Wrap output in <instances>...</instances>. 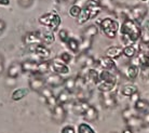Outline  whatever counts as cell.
I'll use <instances>...</instances> for the list:
<instances>
[{
	"label": "cell",
	"mask_w": 149,
	"mask_h": 133,
	"mask_svg": "<svg viewBox=\"0 0 149 133\" xmlns=\"http://www.w3.org/2000/svg\"><path fill=\"white\" fill-rule=\"evenodd\" d=\"M120 34H121V39L123 43L129 46L136 42L138 39H141L142 27L139 25V23L131 19H125L123 21L122 25L120 26Z\"/></svg>",
	"instance_id": "1"
},
{
	"label": "cell",
	"mask_w": 149,
	"mask_h": 133,
	"mask_svg": "<svg viewBox=\"0 0 149 133\" xmlns=\"http://www.w3.org/2000/svg\"><path fill=\"white\" fill-rule=\"evenodd\" d=\"M118 78L116 74L108 71V70L102 69L100 73V80L97 82V89L100 90V92H111L117 85Z\"/></svg>",
	"instance_id": "2"
},
{
	"label": "cell",
	"mask_w": 149,
	"mask_h": 133,
	"mask_svg": "<svg viewBox=\"0 0 149 133\" xmlns=\"http://www.w3.org/2000/svg\"><path fill=\"white\" fill-rule=\"evenodd\" d=\"M100 25H101L103 33L108 38H111V39L116 38L117 34H118V32L120 29L119 23L115 21V20L110 19V18H106L103 21H101Z\"/></svg>",
	"instance_id": "3"
},
{
	"label": "cell",
	"mask_w": 149,
	"mask_h": 133,
	"mask_svg": "<svg viewBox=\"0 0 149 133\" xmlns=\"http://www.w3.org/2000/svg\"><path fill=\"white\" fill-rule=\"evenodd\" d=\"M147 13H148L147 7L143 6V4H138V6H135L134 8H132L127 11V19H131L135 22L141 23L146 18Z\"/></svg>",
	"instance_id": "4"
},
{
	"label": "cell",
	"mask_w": 149,
	"mask_h": 133,
	"mask_svg": "<svg viewBox=\"0 0 149 133\" xmlns=\"http://www.w3.org/2000/svg\"><path fill=\"white\" fill-rule=\"evenodd\" d=\"M50 69L52 70L53 73L60 75H67L70 71L68 64L64 63L60 57H56V59H53L52 61H50Z\"/></svg>",
	"instance_id": "5"
},
{
	"label": "cell",
	"mask_w": 149,
	"mask_h": 133,
	"mask_svg": "<svg viewBox=\"0 0 149 133\" xmlns=\"http://www.w3.org/2000/svg\"><path fill=\"white\" fill-rule=\"evenodd\" d=\"M45 77H43V75H40V74H34L33 77H30L29 79V87L30 89L35 91V92H38L40 93L41 90L45 87Z\"/></svg>",
	"instance_id": "6"
},
{
	"label": "cell",
	"mask_w": 149,
	"mask_h": 133,
	"mask_svg": "<svg viewBox=\"0 0 149 133\" xmlns=\"http://www.w3.org/2000/svg\"><path fill=\"white\" fill-rule=\"evenodd\" d=\"M45 85L48 87H52V88H57L61 85H64L65 82V78H63V76L60 74H56V73H52V74H49L45 77Z\"/></svg>",
	"instance_id": "7"
},
{
	"label": "cell",
	"mask_w": 149,
	"mask_h": 133,
	"mask_svg": "<svg viewBox=\"0 0 149 133\" xmlns=\"http://www.w3.org/2000/svg\"><path fill=\"white\" fill-rule=\"evenodd\" d=\"M97 65H98V67H101V69L108 70V71H111L113 74L118 73L115 61L107 57V56H104V57H101V59L97 60Z\"/></svg>",
	"instance_id": "8"
},
{
	"label": "cell",
	"mask_w": 149,
	"mask_h": 133,
	"mask_svg": "<svg viewBox=\"0 0 149 133\" xmlns=\"http://www.w3.org/2000/svg\"><path fill=\"white\" fill-rule=\"evenodd\" d=\"M101 103L105 108H115L117 106L116 96L111 92H101Z\"/></svg>",
	"instance_id": "9"
},
{
	"label": "cell",
	"mask_w": 149,
	"mask_h": 133,
	"mask_svg": "<svg viewBox=\"0 0 149 133\" xmlns=\"http://www.w3.org/2000/svg\"><path fill=\"white\" fill-rule=\"evenodd\" d=\"M23 42L27 46H36V44L42 43V40H41L39 32H30L25 34V36L23 37Z\"/></svg>",
	"instance_id": "10"
},
{
	"label": "cell",
	"mask_w": 149,
	"mask_h": 133,
	"mask_svg": "<svg viewBox=\"0 0 149 133\" xmlns=\"http://www.w3.org/2000/svg\"><path fill=\"white\" fill-rule=\"evenodd\" d=\"M84 78H86V82L89 87H93V85H96L98 80H100V73L97 71L95 68H89L88 71L84 75Z\"/></svg>",
	"instance_id": "11"
},
{
	"label": "cell",
	"mask_w": 149,
	"mask_h": 133,
	"mask_svg": "<svg viewBox=\"0 0 149 133\" xmlns=\"http://www.w3.org/2000/svg\"><path fill=\"white\" fill-rule=\"evenodd\" d=\"M23 73V67L22 63L19 62H13V63L9 66L7 71V76L11 79H15V78L19 77V75Z\"/></svg>",
	"instance_id": "12"
},
{
	"label": "cell",
	"mask_w": 149,
	"mask_h": 133,
	"mask_svg": "<svg viewBox=\"0 0 149 133\" xmlns=\"http://www.w3.org/2000/svg\"><path fill=\"white\" fill-rule=\"evenodd\" d=\"M51 113H52L53 120L56 121V122H60V123L65 120L66 115H67L66 114L65 108H64V105H62V104H58L55 108H53L52 111H51Z\"/></svg>",
	"instance_id": "13"
},
{
	"label": "cell",
	"mask_w": 149,
	"mask_h": 133,
	"mask_svg": "<svg viewBox=\"0 0 149 133\" xmlns=\"http://www.w3.org/2000/svg\"><path fill=\"white\" fill-rule=\"evenodd\" d=\"M127 121V128H130L132 130H141L144 128V122H143V119L142 117H138L137 115H134V116H132L131 118L127 119L125 120Z\"/></svg>",
	"instance_id": "14"
},
{
	"label": "cell",
	"mask_w": 149,
	"mask_h": 133,
	"mask_svg": "<svg viewBox=\"0 0 149 133\" xmlns=\"http://www.w3.org/2000/svg\"><path fill=\"white\" fill-rule=\"evenodd\" d=\"M34 51H35V53L38 55V57H40V59L43 60V61L48 60L49 57H50V55H51L50 50L45 47V44H42V43H39V44L34 46Z\"/></svg>",
	"instance_id": "15"
},
{
	"label": "cell",
	"mask_w": 149,
	"mask_h": 133,
	"mask_svg": "<svg viewBox=\"0 0 149 133\" xmlns=\"http://www.w3.org/2000/svg\"><path fill=\"white\" fill-rule=\"evenodd\" d=\"M83 119L88 122H95L98 119V111L96 107H94L92 105H90V107L86 109V111L82 115Z\"/></svg>",
	"instance_id": "16"
},
{
	"label": "cell",
	"mask_w": 149,
	"mask_h": 133,
	"mask_svg": "<svg viewBox=\"0 0 149 133\" xmlns=\"http://www.w3.org/2000/svg\"><path fill=\"white\" fill-rule=\"evenodd\" d=\"M123 54V49L118 46H112L109 47L106 51H105V56H107L111 60H117L119 59L120 56Z\"/></svg>",
	"instance_id": "17"
},
{
	"label": "cell",
	"mask_w": 149,
	"mask_h": 133,
	"mask_svg": "<svg viewBox=\"0 0 149 133\" xmlns=\"http://www.w3.org/2000/svg\"><path fill=\"white\" fill-rule=\"evenodd\" d=\"M23 71L30 73V74H38V68H39V62L36 61H25L22 63Z\"/></svg>",
	"instance_id": "18"
},
{
	"label": "cell",
	"mask_w": 149,
	"mask_h": 133,
	"mask_svg": "<svg viewBox=\"0 0 149 133\" xmlns=\"http://www.w3.org/2000/svg\"><path fill=\"white\" fill-rule=\"evenodd\" d=\"M139 74V67L135 66L133 64H130L124 69V76L129 80H135Z\"/></svg>",
	"instance_id": "19"
},
{
	"label": "cell",
	"mask_w": 149,
	"mask_h": 133,
	"mask_svg": "<svg viewBox=\"0 0 149 133\" xmlns=\"http://www.w3.org/2000/svg\"><path fill=\"white\" fill-rule=\"evenodd\" d=\"M98 33L97 27L95 25H90L88 26L86 29L82 30V39L84 40H91L93 41V38L95 37Z\"/></svg>",
	"instance_id": "20"
},
{
	"label": "cell",
	"mask_w": 149,
	"mask_h": 133,
	"mask_svg": "<svg viewBox=\"0 0 149 133\" xmlns=\"http://www.w3.org/2000/svg\"><path fill=\"white\" fill-rule=\"evenodd\" d=\"M134 109L136 113H139V114H145L146 111H149V102L145 99H138L134 104Z\"/></svg>",
	"instance_id": "21"
},
{
	"label": "cell",
	"mask_w": 149,
	"mask_h": 133,
	"mask_svg": "<svg viewBox=\"0 0 149 133\" xmlns=\"http://www.w3.org/2000/svg\"><path fill=\"white\" fill-rule=\"evenodd\" d=\"M89 107H90V104L88 103V101L77 100V102L72 106V111H74V113L76 115H83Z\"/></svg>",
	"instance_id": "22"
},
{
	"label": "cell",
	"mask_w": 149,
	"mask_h": 133,
	"mask_svg": "<svg viewBox=\"0 0 149 133\" xmlns=\"http://www.w3.org/2000/svg\"><path fill=\"white\" fill-rule=\"evenodd\" d=\"M41 40L43 43L52 44L55 41V35L53 34L52 30H45V32H39Z\"/></svg>",
	"instance_id": "23"
},
{
	"label": "cell",
	"mask_w": 149,
	"mask_h": 133,
	"mask_svg": "<svg viewBox=\"0 0 149 133\" xmlns=\"http://www.w3.org/2000/svg\"><path fill=\"white\" fill-rule=\"evenodd\" d=\"M71 97H72V93L67 91L66 89H64L63 91H61V92L57 94V96H56V99L58 101V104H62V105L69 103L71 101Z\"/></svg>",
	"instance_id": "24"
},
{
	"label": "cell",
	"mask_w": 149,
	"mask_h": 133,
	"mask_svg": "<svg viewBox=\"0 0 149 133\" xmlns=\"http://www.w3.org/2000/svg\"><path fill=\"white\" fill-rule=\"evenodd\" d=\"M66 46L68 47L69 51L74 53V54H78L80 53V42H79L76 38L69 37V39L66 42Z\"/></svg>",
	"instance_id": "25"
},
{
	"label": "cell",
	"mask_w": 149,
	"mask_h": 133,
	"mask_svg": "<svg viewBox=\"0 0 149 133\" xmlns=\"http://www.w3.org/2000/svg\"><path fill=\"white\" fill-rule=\"evenodd\" d=\"M28 92H29V90L27 88H19L12 92L11 99L13 101H21L28 94Z\"/></svg>",
	"instance_id": "26"
},
{
	"label": "cell",
	"mask_w": 149,
	"mask_h": 133,
	"mask_svg": "<svg viewBox=\"0 0 149 133\" xmlns=\"http://www.w3.org/2000/svg\"><path fill=\"white\" fill-rule=\"evenodd\" d=\"M138 92V89L135 85H124L121 88V94L123 96L127 97H131V96Z\"/></svg>",
	"instance_id": "27"
},
{
	"label": "cell",
	"mask_w": 149,
	"mask_h": 133,
	"mask_svg": "<svg viewBox=\"0 0 149 133\" xmlns=\"http://www.w3.org/2000/svg\"><path fill=\"white\" fill-rule=\"evenodd\" d=\"M90 19H91L90 10L86 7H84V8H82L81 13H80L79 16L77 18V23H78L79 25H83V24H86Z\"/></svg>",
	"instance_id": "28"
},
{
	"label": "cell",
	"mask_w": 149,
	"mask_h": 133,
	"mask_svg": "<svg viewBox=\"0 0 149 133\" xmlns=\"http://www.w3.org/2000/svg\"><path fill=\"white\" fill-rule=\"evenodd\" d=\"M141 42L142 44H146V46L149 43V21H146L142 27Z\"/></svg>",
	"instance_id": "29"
},
{
	"label": "cell",
	"mask_w": 149,
	"mask_h": 133,
	"mask_svg": "<svg viewBox=\"0 0 149 133\" xmlns=\"http://www.w3.org/2000/svg\"><path fill=\"white\" fill-rule=\"evenodd\" d=\"M137 49L135 48L133 44H129V46H125L123 48V55L127 59H133L137 54Z\"/></svg>",
	"instance_id": "30"
},
{
	"label": "cell",
	"mask_w": 149,
	"mask_h": 133,
	"mask_svg": "<svg viewBox=\"0 0 149 133\" xmlns=\"http://www.w3.org/2000/svg\"><path fill=\"white\" fill-rule=\"evenodd\" d=\"M54 15H55V13H51V12L41 15L40 18H39V23H40L41 25L45 26V27H49L51 22H52V20L54 19Z\"/></svg>",
	"instance_id": "31"
},
{
	"label": "cell",
	"mask_w": 149,
	"mask_h": 133,
	"mask_svg": "<svg viewBox=\"0 0 149 133\" xmlns=\"http://www.w3.org/2000/svg\"><path fill=\"white\" fill-rule=\"evenodd\" d=\"M77 133H96L95 130L86 122H82L77 128Z\"/></svg>",
	"instance_id": "32"
},
{
	"label": "cell",
	"mask_w": 149,
	"mask_h": 133,
	"mask_svg": "<svg viewBox=\"0 0 149 133\" xmlns=\"http://www.w3.org/2000/svg\"><path fill=\"white\" fill-rule=\"evenodd\" d=\"M64 89H66L67 91L74 94L76 92V88H74V77H69L67 79H65L64 82Z\"/></svg>",
	"instance_id": "33"
},
{
	"label": "cell",
	"mask_w": 149,
	"mask_h": 133,
	"mask_svg": "<svg viewBox=\"0 0 149 133\" xmlns=\"http://www.w3.org/2000/svg\"><path fill=\"white\" fill-rule=\"evenodd\" d=\"M61 23H62L61 16L55 13V15H54V19L52 20V22H51V24H50V26H49L48 28L50 30H52V32H55V30L58 29V26L61 25Z\"/></svg>",
	"instance_id": "34"
},
{
	"label": "cell",
	"mask_w": 149,
	"mask_h": 133,
	"mask_svg": "<svg viewBox=\"0 0 149 133\" xmlns=\"http://www.w3.org/2000/svg\"><path fill=\"white\" fill-rule=\"evenodd\" d=\"M50 69V62L49 61H42L39 63V68H38V74L45 75L47 74Z\"/></svg>",
	"instance_id": "35"
},
{
	"label": "cell",
	"mask_w": 149,
	"mask_h": 133,
	"mask_svg": "<svg viewBox=\"0 0 149 133\" xmlns=\"http://www.w3.org/2000/svg\"><path fill=\"white\" fill-rule=\"evenodd\" d=\"M45 102H47V105H48V107L52 111L53 108H55L57 105H58V101L56 99V96L53 94V95L49 96L45 99Z\"/></svg>",
	"instance_id": "36"
},
{
	"label": "cell",
	"mask_w": 149,
	"mask_h": 133,
	"mask_svg": "<svg viewBox=\"0 0 149 133\" xmlns=\"http://www.w3.org/2000/svg\"><path fill=\"white\" fill-rule=\"evenodd\" d=\"M81 11H82V8L80 6H78V4H72L70 7V9H69V14L72 18H78L79 14L81 13Z\"/></svg>",
	"instance_id": "37"
},
{
	"label": "cell",
	"mask_w": 149,
	"mask_h": 133,
	"mask_svg": "<svg viewBox=\"0 0 149 133\" xmlns=\"http://www.w3.org/2000/svg\"><path fill=\"white\" fill-rule=\"evenodd\" d=\"M19 6L23 9H29L33 4H34V0H17Z\"/></svg>",
	"instance_id": "38"
},
{
	"label": "cell",
	"mask_w": 149,
	"mask_h": 133,
	"mask_svg": "<svg viewBox=\"0 0 149 133\" xmlns=\"http://www.w3.org/2000/svg\"><path fill=\"white\" fill-rule=\"evenodd\" d=\"M58 57L63 61L64 63H66V64H69L71 61H72V56H71V54H69L68 52H63Z\"/></svg>",
	"instance_id": "39"
},
{
	"label": "cell",
	"mask_w": 149,
	"mask_h": 133,
	"mask_svg": "<svg viewBox=\"0 0 149 133\" xmlns=\"http://www.w3.org/2000/svg\"><path fill=\"white\" fill-rule=\"evenodd\" d=\"M58 36H60V39L62 42H67V40L69 39V33H68L66 29H62L60 30V33H58Z\"/></svg>",
	"instance_id": "40"
},
{
	"label": "cell",
	"mask_w": 149,
	"mask_h": 133,
	"mask_svg": "<svg viewBox=\"0 0 149 133\" xmlns=\"http://www.w3.org/2000/svg\"><path fill=\"white\" fill-rule=\"evenodd\" d=\"M40 94H41L42 96H43L45 99H47V97H49V96L53 95L54 93L52 92V90H51V88H50V87H48V85H45V88H43L42 90H41Z\"/></svg>",
	"instance_id": "41"
},
{
	"label": "cell",
	"mask_w": 149,
	"mask_h": 133,
	"mask_svg": "<svg viewBox=\"0 0 149 133\" xmlns=\"http://www.w3.org/2000/svg\"><path fill=\"white\" fill-rule=\"evenodd\" d=\"M61 133H77L76 128L71 125H67V126H64L61 130Z\"/></svg>",
	"instance_id": "42"
},
{
	"label": "cell",
	"mask_w": 149,
	"mask_h": 133,
	"mask_svg": "<svg viewBox=\"0 0 149 133\" xmlns=\"http://www.w3.org/2000/svg\"><path fill=\"white\" fill-rule=\"evenodd\" d=\"M134 115H136L135 114V109L134 111H132V109H125V111H123V118L127 120V119L131 118V117L134 116Z\"/></svg>",
	"instance_id": "43"
},
{
	"label": "cell",
	"mask_w": 149,
	"mask_h": 133,
	"mask_svg": "<svg viewBox=\"0 0 149 133\" xmlns=\"http://www.w3.org/2000/svg\"><path fill=\"white\" fill-rule=\"evenodd\" d=\"M143 122H144V126L145 127H149V111H146L145 114H143Z\"/></svg>",
	"instance_id": "44"
},
{
	"label": "cell",
	"mask_w": 149,
	"mask_h": 133,
	"mask_svg": "<svg viewBox=\"0 0 149 133\" xmlns=\"http://www.w3.org/2000/svg\"><path fill=\"white\" fill-rule=\"evenodd\" d=\"M6 27H7L6 22H4L3 20L0 19V35H2V34H3V32L6 30Z\"/></svg>",
	"instance_id": "45"
},
{
	"label": "cell",
	"mask_w": 149,
	"mask_h": 133,
	"mask_svg": "<svg viewBox=\"0 0 149 133\" xmlns=\"http://www.w3.org/2000/svg\"><path fill=\"white\" fill-rule=\"evenodd\" d=\"M4 71V59L3 56L0 54V75Z\"/></svg>",
	"instance_id": "46"
},
{
	"label": "cell",
	"mask_w": 149,
	"mask_h": 133,
	"mask_svg": "<svg viewBox=\"0 0 149 133\" xmlns=\"http://www.w3.org/2000/svg\"><path fill=\"white\" fill-rule=\"evenodd\" d=\"M10 4V0H0V6H4V7H7Z\"/></svg>",
	"instance_id": "47"
},
{
	"label": "cell",
	"mask_w": 149,
	"mask_h": 133,
	"mask_svg": "<svg viewBox=\"0 0 149 133\" xmlns=\"http://www.w3.org/2000/svg\"><path fill=\"white\" fill-rule=\"evenodd\" d=\"M121 133H134V130L130 129V128H125Z\"/></svg>",
	"instance_id": "48"
},
{
	"label": "cell",
	"mask_w": 149,
	"mask_h": 133,
	"mask_svg": "<svg viewBox=\"0 0 149 133\" xmlns=\"http://www.w3.org/2000/svg\"><path fill=\"white\" fill-rule=\"evenodd\" d=\"M147 51H148V52H149V43H148V44H147Z\"/></svg>",
	"instance_id": "49"
},
{
	"label": "cell",
	"mask_w": 149,
	"mask_h": 133,
	"mask_svg": "<svg viewBox=\"0 0 149 133\" xmlns=\"http://www.w3.org/2000/svg\"><path fill=\"white\" fill-rule=\"evenodd\" d=\"M57 1H61V2H63V1H67V0H57Z\"/></svg>",
	"instance_id": "50"
},
{
	"label": "cell",
	"mask_w": 149,
	"mask_h": 133,
	"mask_svg": "<svg viewBox=\"0 0 149 133\" xmlns=\"http://www.w3.org/2000/svg\"><path fill=\"white\" fill-rule=\"evenodd\" d=\"M142 1H149V0H142Z\"/></svg>",
	"instance_id": "51"
},
{
	"label": "cell",
	"mask_w": 149,
	"mask_h": 133,
	"mask_svg": "<svg viewBox=\"0 0 149 133\" xmlns=\"http://www.w3.org/2000/svg\"><path fill=\"white\" fill-rule=\"evenodd\" d=\"M148 4H149V1H148Z\"/></svg>",
	"instance_id": "52"
}]
</instances>
